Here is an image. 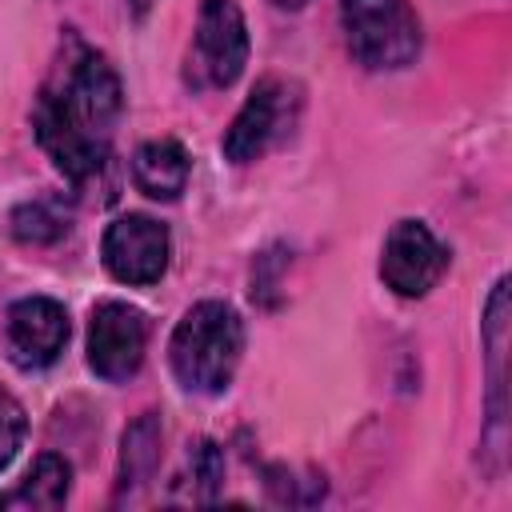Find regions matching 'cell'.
I'll use <instances>...</instances> for the list:
<instances>
[{
    "instance_id": "6da1fadb",
    "label": "cell",
    "mask_w": 512,
    "mask_h": 512,
    "mask_svg": "<svg viewBox=\"0 0 512 512\" xmlns=\"http://www.w3.org/2000/svg\"><path fill=\"white\" fill-rule=\"evenodd\" d=\"M120 108H124V92L112 64L100 52L76 44L64 68L40 88L32 108V128L40 148L52 156V164L80 184L104 164Z\"/></svg>"
},
{
    "instance_id": "7a4b0ae2",
    "label": "cell",
    "mask_w": 512,
    "mask_h": 512,
    "mask_svg": "<svg viewBox=\"0 0 512 512\" xmlns=\"http://www.w3.org/2000/svg\"><path fill=\"white\" fill-rule=\"evenodd\" d=\"M244 356V320L224 300L192 304L168 340V364L180 388L216 396L232 384Z\"/></svg>"
},
{
    "instance_id": "3957f363",
    "label": "cell",
    "mask_w": 512,
    "mask_h": 512,
    "mask_svg": "<svg viewBox=\"0 0 512 512\" xmlns=\"http://www.w3.org/2000/svg\"><path fill=\"white\" fill-rule=\"evenodd\" d=\"M348 52L368 72H400L420 56V20L408 0H340Z\"/></svg>"
},
{
    "instance_id": "277c9868",
    "label": "cell",
    "mask_w": 512,
    "mask_h": 512,
    "mask_svg": "<svg viewBox=\"0 0 512 512\" xmlns=\"http://www.w3.org/2000/svg\"><path fill=\"white\" fill-rule=\"evenodd\" d=\"M248 64V24L236 0H204L184 64L192 88H232Z\"/></svg>"
},
{
    "instance_id": "5b68a950",
    "label": "cell",
    "mask_w": 512,
    "mask_h": 512,
    "mask_svg": "<svg viewBox=\"0 0 512 512\" xmlns=\"http://www.w3.org/2000/svg\"><path fill=\"white\" fill-rule=\"evenodd\" d=\"M296 108H300V96L288 80H276V76H264L248 100L240 104V112L232 116L228 132H224V156L232 164H252L260 160L272 144H280L292 124H296Z\"/></svg>"
},
{
    "instance_id": "8992f818",
    "label": "cell",
    "mask_w": 512,
    "mask_h": 512,
    "mask_svg": "<svg viewBox=\"0 0 512 512\" xmlns=\"http://www.w3.org/2000/svg\"><path fill=\"white\" fill-rule=\"evenodd\" d=\"M168 256H172V236L160 220L144 216V212H128V216H116L108 228H104V240H100V260L108 268L112 280L120 284H132V288H144V284H156L168 268Z\"/></svg>"
},
{
    "instance_id": "52a82bcc",
    "label": "cell",
    "mask_w": 512,
    "mask_h": 512,
    "mask_svg": "<svg viewBox=\"0 0 512 512\" xmlns=\"http://www.w3.org/2000/svg\"><path fill=\"white\" fill-rule=\"evenodd\" d=\"M148 348V320L136 304L100 300L88 320V368L100 380H128L140 372Z\"/></svg>"
},
{
    "instance_id": "ba28073f",
    "label": "cell",
    "mask_w": 512,
    "mask_h": 512,
    "mask_svg": "<svg viewBox=\"0 0 512 512\" xmlns=\"http://www.w3.org/2000/svg\"><path fill=\"white\" fill-rule=\"evenodd\" d=\"M444 268H448V252L424 220L392 224V232L384 236V248H380V280L396 296L416 300V296L432 292L436 280L444 276Z\"/></svg>"
},
{
    "instance_id": "9c48e42d",
    "label": "cell",
    "mask_w": 512,
    "mask_h": 512,
    "mask_svg": "<svg viewBox=\"0 0 512 512\" xmlns=\"http://www.w3.org/2000/svg\"><path fill=\"white\" fill-rule=\"evenodd\" d=\"M4 344L16 368L40 372L60 360L68 344V312L52 296H24L4 316Z\"/></svg>"
},
{
    "instance_id": "30bf717a",
    "label": "cell",
    "mask_w": 512,
    "mask_h": 512,
    "mask_svg": "<svg viewBox=\"0 0 512 512\" xmlns=\"http://www.w3.org/2000/svg\"><path fill=\"white\" fill-rule=\"evenodd\" d=\"M188 172H192L188 148L172 136L148 140L132 156V180L148 200H176L188 184Z\"/></svg>"
},
{
    "instance_id": "8fae6325",
    "label": "cell",
    "mask_w": 512,
    "mask_h": 512,
    "mask_svg": "<svg viewBox=\"0 0 512 512\" xmlns=\"http://www.w3.org/2000/svg\"><path fill=\"white\" fill-rule=\"evenodd\" d=\"M160 444H164V424L156 412L136 416L124 428L120 440V476H116V500H132L156 472L160 464Z\"/></svg>"
},
{
    "instance_id": "7c38bea8",
    "label": "cell",
    "mask_w": 512,
    "mask_h": 512,
    "mask_svg": "<svg viewBox=\"0 0 512 512\" xmlns=\"http://www.w3.org/2000/svg\"><path fill=\"white\" fill-rule=\"evenodd\" d=\"M72 492V464L56 452L36 456V464L28 468V476L0 496V508H24V512H48V508H64Z\"/></svg>"
},
{
    "instance_id": "4fadbf2b",
    "label": "cell",
    "mask_w": 512,
    "mask_h": 512,
    "mask_svg": "<svg viewBox=\"0 0 512 512\" xmlns=\"http://www.w3.org/2000/svg\"><path fill=\"white\" fill-rule=\"evenodd\" d=\"M68 232V220L48 200H28L12 212V236L24 244H52Z\"/></svg>"
},
{
    "instance_id": "5bb4252c",
    "label": "cell",
    "mask_w": 512,
    "mask_h": 512,
    "mask_svg": "<svg viewBox=\"0 0 512 512\" xmlns=\"http://www.w3.org/2000/svg\"><path fill=\"white\" fill-rule=\"evenodd\" d=\"M188 464H192L196 496H200V500H216L220 480H224V452H220V444H216V440H200V444L188 452Z\"/></svg>"
},
{
    "instance_id": "9a60e30c",
    "label": "cell",
    "mask_w": 512,
    "mask_h": 512,
    "mask_svg": "<svg viewBox=\"0 0 512 512\" xmlns=\"http://www.w3.org/2000/svg\"><path fill=\"white\" fill-rule=\"evenodd\" d=\"M24 432H28V416H24L20 400L0 388V472L16 460V452L24 444Z\"/></svg>"
},
{
    "instance_id": "2e32d148",
    "label": "cell",
    "mask_w": 512,
    "mask_h": 512,
    "mask_svg": "<svg viewBox=\"0 0 512 512\" xmlns=\"http://www.w3.org/2000/svg\"><path fill=\"white\" fill-rule=\"evenodd\" d=\"M156 0H128V8H132V16H144L148 8H152Z\"/></svg>"
},
{
    "instance_id": "e0dca14e",
    "label": "cell",
    "mask_w": 512,
    "mask_h": 512,
    "mask_svg": "<svg viewBox=\"0 0 512 512\" xmlns=\"http://www.w3.org/2000/svg\"><path fill=\"white\" fill-rule=\"evenodd\" d=\"M272 4H280V8H304L308 0H272Z\"/></svg>"
}]
</instances>
